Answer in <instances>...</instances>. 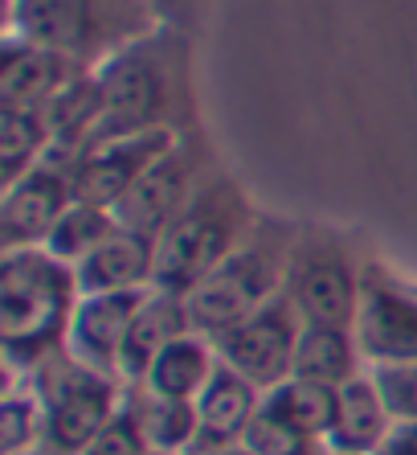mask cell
Wrapping results in <instances>:
<instances>
[{"label": "cell", "mask_w": 417, "mask_h": 455, "mask_svg": "<svg viewBox=\"0 0 417 455\" xmlns=\"http://www.w3.org/2000/svg\"><path fill=\"white\" fill-rule=\"evenodd\" d=\"M78 70L86 66L70 62L62 53L45 50V45H33L12 37L4 42V58H0V103L4 107H50L58 91H66Z\"/></svg>", "instance_id": "obj_16"}, {"label": "cell", "mask_w": 417, "mask_h": 455, "mask_svg": "<svg viewBox=\"0 0 417 455\" xmlns=\"http://www.w3.org/2000/svg\"><path fill=\"white\" fill-rule=\"evenodd\" d=\"M230 455H250V451H246V447H238V451H230Z\"/></svg>", "instance_id": "obj_30"}, {"label": "cell", "mask_w": 417, "mask_h": 455, "mask_svg": "<svg viewBox=\"0 0 417 455\" xmlns=\"http://www.w3.org/2000/svg\"><path fill=\"white\" fill-rule=\"evenodd\" d=\"M356 340L373 365H417V307L393 291L365 287Z\"/></svg>", "instance_id": "obj_18"}, {"label": "cell", "mask_w": 417, "mask_h": 455, "mask_svg": "<svg viewBox=\"0 0 417 455\" xmlns=\"http://www.w3.org/2000/svg\"><path fill=\"white\" fill-rule=\"evenodd\" d=\"M262 411V390L221 365L197 398V447L193 455H230L241 447Z\"/></svg>", "instance_id": "obj_12"}, {"label": "cell", "mask_w": 417, "mask_h": 455, "mask_svg": "<svg viewBox=\"0 0 417 455\" xmlns=\"http://www.w3.org/2000/svg\"><path fill=\"white\" fill-rule=\"evenodd\" d=\"M74 271L83 291H147L156 287V238L119 226Z\"/></svg>", "instance_id": "obj_17"}, {"label": "cell", "mask_w": 417, "mask_h": 455, "mask_svg": "<svg viewBox=\"0 0 417 455\" xmlns=\"http://www.w3.org/2000/svg\"><path fill=\"white\" fill-rule=\"evenodd\" d=\"M360 373V340L352 329H327V324H303L295 345V373L291 378L315 381L340 390L344 381Z\"/></svg>", "instance_id": "obj_20"}, {"label": "cell", "mask_w": 417, "mask_h": 455, "mask_svg": "<svg viewBox=\"0 0 417 455\" xmlns=\"http://www.w3.org/2000/svg\"><path fill=\"white\" fill-rule=\"evenodd\" d=\"M291 304L303 324H327V329H352L360 320V296L365 287L356 283L352 267L340 259H307L291 267Z\"/></svg>", "instance_id": "obj_13"}, {"label": "cell", "mask_w": 417, "mask_h": 455, "mask_svg": "<svg viewBox=\"0 0 417 455\" xmlns=\"http://www.w3.org/2000/svg\"><path fill=\"white\" fill-rule=\"evenodd\" d=\"M25 455H50V451H45V447H37V451H25Z\"/></svg>", "instance_id": "obj_29"}, {"label": "cell", "mask_w": 417, "mask_h": 455, "mask_svg": "<svg viewBox=\"0 0 417 455\" xmlns=\"http://www.w3.org/2000/svg\"><path fill=\"white\" fill-rule=\"evenodd\" d=\"M152 29L147 0H9V33L70 62L103 66Z\"/></svg>", "instance_id": "obj_2"}, {"label": "cell", "mask_w": 417, "mask_h": 455, "mask_svg": "<svg viewBox=\"0 0 417 455\" xmlns=\"http://www.w3.org/2000/svg\"><path fill=\"white\" fill-rule=\"evenodd\" d=\"M177 144L180 140L168 124L147 127V132H131V136L94 140L83 156H74V189H78L83 202L115 210L127 193H131V185H136L156 160H164Z\"/></svg>", "instance_id": "obj_9"}, {"label": "cell", "mask_w": 417, "mask_h": 455, "mask_svg": "<svg viewBox=\"0 0 417 455\" xmlns=\"http://www.w3.org/2000/svg\"><path fill=\"white\" fill-rule=\"evenodd\" d=\"M115 230H119L115 210H106V205H94V202H83V197H78V202L62 213V222L53 226V234L45 238V246H50L58 259H66L70 267H78L94 246H103Z\"/></svg>", "instance_id": "obj_24"}, {"label": "cell", "mask_w": 417, "mask_h": 455, "mask_svg": "<svg viewBox=\"0 0 417 455\" xmlns=\"http://www.w3.org/2000/svg\"><path fill=\"white\" fill-rule=\"evenodd\" d=\"M303 316L295 312L291 296L279 291L271 304L254 312L250 320H241L238 329H230L225 337H217V357L225 370H233L238 378H246L254 390L271 394L274 386L295 373V345H299Z\"/></svg>", "instance_id": "obj_6"}, {"label": "cell", "mask_w": 417, "mask_h": 455, "mask_svg": "<svg viewBox=\"0 0 417 455\" xmlns=\"http://www.w3.org/2000/svg\"><path fill=\"white\" fill-rule=\"evenodd\" d=\"M78 455H152V451H147L144 435H139V423H136V414H131V406H123Z\"/></svg>", "instance_id": "obj_27"}, {"label": "cell", "mask_w": 417, "mask_h": 455, "mask_svg": "<svg viewBox=\"0 0 417 455\" xmlns=\"http://www.w3.org/2000/svg\"><path fill=\"white\" fill-rule=\"evenodd\" d=\"M83 299L78 271L50 246H21L0 259V337L9 381L29 378L42 361L66 349L74 307Z\"/></svg>", "instance_id": "obj_1"}, {"label": "cell", "mask_w": 417, "mask_h": 455, "mask_svg": "<svg viewBox=\"0 0 417 455\" xmlns=\"http://www.w3.org/2000/svg\"><path fill=\"white\" fill-rule=\"evenodd\" d=\"M185 332H193L185 296L180 291H164V287H147L136 316H131L123 353H119V381L123 386H139L144 373L152 370V361L177 337H185Z\"/></svg>", "instance_id": "obj_14"}, {"label": "cell", "mask_w": 417, "mask_h": 455, "mask_svg": "<svg viewBox=\"0 0 417 455\" xmlns=\"http://www.w3.org/2000/svg\"><path fill=\"white\" fill-rule=\"evenodd\" d=\"M94 75H98V91H103V127H98V140L164 127L168 75H164V66L156 62V53L147 50V37L119 50L103 66H94Z\"/></svg>", "instance_id": "obj_7"}, {"label": "cell", "mask_w": 417, "mask_h": 455, "mask_svg": "<svg viewBox=\"0 0 417 455\" xmlns=\"http://www.w3.org/2000/svg\"><path fill=\"white\" fill-rule=\"evenodd\" d=\"M193 193H197V185H193V164H188L185 148L177 144L164 160H156V164L131 185V193L115 205V218L127 230L160 238L164 226L193 202Z\"/></svg>", "instance_id": "obj_11"}, {"label": "cell", "mask_w": 417, "mask_h": 455, "mask_svg": "<svg viewBox=\"0 0 417 455\" xmlns=\"http://www.w3.org/2000/svg\"><path fill=\"white\" fill-rule=\"evenodd\" d=\"M373 378L397 423H417V365H373Z\"/></svg>", "instance_id": "obj_26"}, {"label": "cell", "mask_w": 417, "mask_h": 455, "mask_svg": "<svg viewBox=\"0 0 417 455\" xmlns=\"http://www.w3.org/2000/svg\"><path fill=\"white\" fill-rule=\"evenodd\" d=\"M246 202L233 185H205L156 238V287L188 296L246 243Z\"/></svg>", "instance_id": "obj_3"}, {"label": "cell", "mask_w": 417, "mask_h": 455, "mask_svg": "<svg viewBox=\"0 0 417 455\" xmlns=\"http://www.w3.org/2000/svg\"><path fill=\"white\" fill-rule=\"evenodd\" d=\"M78 202L74 189V156L50 152L33 172L21 180L4 185L0 202V246L21 251V246H45L53 226L62 222V213Z\"/></svg>", "instance_id": "obj_8"}, {"label": "cell", "mask_w": 417, "mask_h": 455, "mask_svg": "<svg viewBox=\"0 0 417 455\" xmlns=\"http://www.w3.org/2000/svg\"><path fill=\"white\" fill-rule=\"evenodd\" d=\"M53 152L50 119L42 107H0V180L12 185Z\"/></svg>", "instance_id": "obj_21"}, {"label": "cell", "mask_w": 417, "mask_h": 455, "mask_svg": "<svg viewBox=\"0 0 417 455\" xmlns=\"http://www.w3.org/2000/svg\"><path fill=\"white\" fill-rule=\"evenodd\" d=\"M139 299H144V291H83L70 320L66 353H74L90 370L119 378V353H123Z\"/></svg>", "instance_id": "obj_10"}, {"label": "cell", "mask_w": 417, "mask_h": 455, "mask_svg": "<svg viewBox=\"0 0 417 455\" xmlns=\"http://www.w3.org/2000/svg\"><path fill=\"white\" fill-rule=\"evenodd\" d=\"M262 411L327 447V435H332V423H335V390L303 378H287L271 394H262Z\"/></svg>", "instance_id": "obj_23"}, {"label": "cell", "mask_w": 417, "mask_h": 455, "mask_svg": "<svg viewBox=\"0 0 417 455\" xmlns=\"http://www.w3.org/2000/svg\"><path fill=\"white\" fill-rule=\"evenodd\" d=\"M376 455H417V423H397Z\"/></svg>", "instance_id": "obj_28"}, {"label": "cell", "mask_w": 417, "mask_h": 455, "mask_svg": "<svg viewBox=\"0 0 417 455\" xmlns=\"http://www.w3.org/2000/svg\"><path fill=\"white\" fill-rule=\"evenodd\" d=\"M45 447V419L42 403L33 386H9L4 406H0V451L4 455H25Z\"/></svg>", "instance_id": "obj_25"}, {"label": "cell", "mask_w": 417, "mask_h": 455, "mask_svg": "<svg viewBox=\"0 0 417 455\" xmlns=\"http://www.w3.org/2000/svg\"><path fill=\"white\" fill-rule=\"evenodd\" d=\"M127 406L136 414L147 451L193 455V447H197V403H180V398H160V394L136 390V398Z\"/></svg>", "instance_id": "obj_22"}, {"label": "cell", "mask_w": 417, "mask_h": 455, "mask_svg": "<svg viewBox=\"0 0 417 455\" xmlns=\"http://www.w3.org/2000/svg\"><path fill=\"white\" fill-rule=\"evenodd\" d=\"M29 386L42 403L45 451L78 455L94 435L123 411V381L103 370H90L74 353H53L29 373Z\"/></svg>", "instance_id": "obj_4"}, {"label": "cell", "mask_w": 417, "mask_h": 455, "mask_svg": "<svg viewBox=\"0 0 417 455\" xmlns=\"http://www.w3.org/2000/svg\"><path fill=\"white\" fill-rule=\"evenodd\" d=\"M221 370V357H217V345L201 332H185L152 361V370L144 373L139 386L131 390H147V394H160V398H180V403H197L201 390H205L213 373Z\"/></svg>", "instance_id": "obj_19"}, {"label": "cell", "mask_w": 417, "mask_h": 455, "mask_svg": "<svg viewBox=\"0 0 417 455\" xmlns=\"http://www.w3.org/2000/svg\"><path fill=\"white\" fill-rule=\"evenodd\" d=\"M397 419L373 370H360L352 381L335 390V423L327 435V455H376L393 435Z\"/></svg>", "instance_id": "obj_15"}, {"label": "cell", "mask_w": 417, "mask_h": 455, "mask_svg": "<svg viewBox=\"0 0 417 455\" xmlns=\"http://www.w3.org/2000/svg\"><path fill=\"white\" fill-rule=\"evenodd\" d=\"M282 287V259L279 251L262 243H241L221 267H213L193 291L185 296L193 332L217 340L241 320L271 304Z\"/></svg>", "instance_id": "obj_5"}, {"label": "cell", "mask_w": 417, "mask_h": 455, "mask_svg": "<svg viewBox=\"0 0 417 455\" xmlns=\"http://www.w3.org/2000/svg\"><path fill=\"white\" fill-rule=\"evenodd\" d=\"M152 455H164V451H152Z\"/></svg>", "instance_id": "obj_31"}]
</instances>
